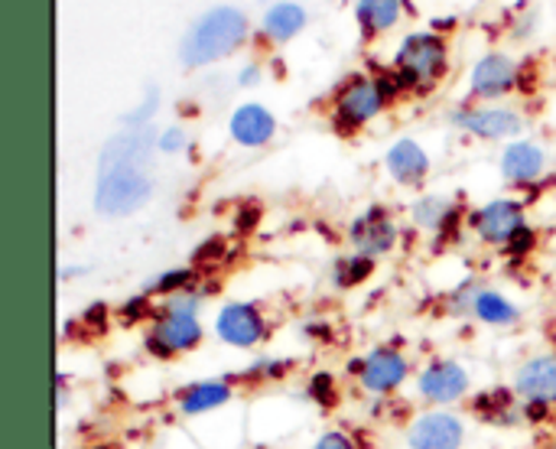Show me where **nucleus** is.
Here are the masks:
<instances>
[{
    "instance_id": "nucleus-1",
    "label": "nucleus",
    "mask_w": 556,
    "mask_h": 449,
    "mask_svg": "<svg viewBox=\"0 0 556 449\" xmlns=\"http://www.w3.org/2000/svg\"><path fill=\"white\" fill-rule=\"evenodd\" d=\"M248 39V16L238 7H212L202 13L179 42V59L189 68L212 65L231 55Z\"/></svg>"
},
{
    "instance_id": "nucleus-2",
    "label": "nucleus",
    "mask_w": 556,
    "mask_h": 449,
    "mask_svg": "<svg viewBox=\"0 0 556 449\" xmlns=\"http://www.w3.org/2000/svg\"><path fill=\"white\" fill-rule=\"evenodd\" d=\"M202 294L186 290L166 300V307L156 313V326L147 336V352L156 359H169L176 352H189L202 342V323L195 320Z\"/></svg>"
},
{
    "instance_id": "nucleus-3",
    "label": "nucleus",
    "mask_w": 556,
    "mask_h": 449,
    "mask_svg": "<svg viewBox=\"0 0 556 449\" xmlns=\"http://www.w3.org/2000/svg\"><path fill=\"white\" fill-rule=\"evenodd\" d=\"M153 196V183L143 166H111L98 173L94 209L101 215H130L147 205Z\"/></svg>"
},
{
    "instance_id": "nucleus-4",
    "label": "nucleus",
    "mask_w": 556,
    "mask_h": 449,
    "mask_svg": "<svg viewBox=\"0 0 556 449\" xmlns=\"http://www.w3.org/2000/svg\"><path fill=\"white\" fill-rule=\"evenodd\" d=\"M397 85L420 88L433 85L446 72V42L437 33H410L397 49Z\"/></svg>"
},
{
    "instance_id": "nucleus-5",
    "label": "nucleus",
    "mask_w": 556,
    "mask_h": 449,
    "mask_svg": "<svg viewBox=\"0 0 556 449\" xmlns=\"http://www.w3.org/2000/svg\"><path fill=\"white\" fill-rule=\"evenodd\" d=\"M394 91H397V85H388L384 78H371V75L349 78L342 85V91L336 95V127L355 130V127L368 124L371 117L381 114V108L388 104V98Z\"/></svg>"
},
{
    "instance_id": "nucleus-6",
    "label": "nucleus",
    "mask_w": 556,
    "mask_h": 449,
    "mask_svg": "<svg viewBox=\"0 0 556 449\" xmlns=\"http://www.w3.org/2000/svg\"><path fill=\"white\" fill-rule=\"evenodd\" d=\"M472 228L479 232L482 241L489 245H505L525 228V205L515 199H495L485 202L476 215H472Z\"/></svg>"
},
{
    "instance_id": "nucleus-7",
    "label": "nucleus",
    "mask_w": 556,
    "mask_h": 449,
    "mask_svg": "<svg viewBox=\"0 0 556 449\" xmlns=\"http://www.w3.org/2000/svg\"><path fill=\"white\" fill-rule=\"evenodd\" d=\"M215 333L222 342H228L235 349H251L264 339L267 326L254 303H228L215 320Z\"/></svg>"
},
{
    "instance_id": "nucleus-8",
    "label": "nucleus",
    "mask_w": 556,
    "mask_h": 449,
    "mask_svg": "<svg viewBox=\"0 0 556 449\" xmlns=\"http://www.w3.org/2000/svg\"><path fill=\"white\" fill-rule=\"evenodd\" d=\"M352 245L358 248V254L365 258H378V254H388L397 241V225L391 222V215L381 209V205H371L365 215H358L352 222V232H349Z\"/></svg>"
},
{
    "instance_id": "nucleus-9",
    "label": "nucleus",
    "mask_w": 556,
    "mask_h": 449,
    "mask_svg": "<svg viewBox=\"0 0 556 449\" xmlns=\"http://www.w3.org/2000/svg\"><path fill=\"white\" fill-rule=\"evenodd\" d=\"M466 440V427L456 414L433 411L417 417V424L407 434L410 449H459Z\"/></svg>"
},
{
    "instance_id": "nucleus-10",
    "label": "nucleus",
    "mask_w": 556,
    "mask_h": 449,
    "mask_svg": "<svg viewBox=\"0 0 556 449\" xmlns=\"http://www.w3.org/2000/svg\"><path fill=\"white\" fill-rule=\"evenodd\" d=\"M156 134L150 127H130L117 137H111L101 150V163L98 170H111V166H147L153 147H156Z\"/></svg>"
},
{
    "instance_id": "nucleus-11",
    "label": "nucleus",
    "mask_w": 556,
    "mask_h": 449,
    "mask_svg": "<svg viewBox=\"0 0 556 449\" xmlns=\"http://www.w3.org/2000/svg\"><path fill=\"white\" fill-rule=\"evenodd\" d=\"M521 78V68L511 55L505 52H492V55H482L472 68V95L479 98H502L508 95Z\"/></svg>"
},
{
    "instance_id": "nucleus-12",
    "label": "nucleus",
    "mask_w": 556,
    "mask_h": 449,
    "mask_svg": "<svg viewBox=\"0 0 556 449\" xmlns=\"http://www.w3.org/2000/svg\"><path fill=\"white\" fill-rule=\"evenodd\" d=\"M453 121L485 140H502V137H515L525 127V117L511 108H476V111H456Z\"/></svg>"
},
{
    "instance_id": "nucleus-13",
    "label": "nucleus",
    "mask_w": 556,
    "mask_h": 449,
    "mask_svg": "<svg viewBox=\"0 0 556 449\" xmlns=\"http://www.w3.org/2000/svg\"><path fill=\"white\" fill-rule=\"evenodd\" d=\"M417 385H420V395L430 404H440L443 408V404H456L469 391V375L456 362H433L430 369L420 372Z\"/></svg>"
},
{
    "instance_id": "nucleus-14",
    "label": "nucleus",
    "mask_w": 556,
    "mask_h": 449,
    "mask_svg": "<svg viewBox=\"0 0 556 449\" xmlns=\"http://www.w3.org/2000/svg\"><path fill=\"white\" fill-rule=\"evenodd\" d=\"M407 359L391 349V346H381L375 352H368L365 359V369H362V385L371 391V395H388V391H397L407 378Z\"/></svg>"
},
{
    "instance_id": "nucleus-15",
    "label": "nucleus",
    "mask_w": 556,
    "mask_h": 449,
    "mask_svg": "<svg viewBox=\"0 0 556 449\" xmlns=\"http://www.w3.org/2000/svg\"><path fill=\"white\" fill-rule=\"evenodd\" d=\"M515 395L525 404H556V356H538L518 369Z\"/></svg>"
},
{
    "instance_id": "nucleus-16",
    "label": "nucleus",
    "mask_w": 556,
    "mask_h": 449,
    "mask_svg": "<svg viewBox=\"0 0 556 449\" xmlns=\"http://www.w3.org/2000/svg\"><path fill=\"white\" fill-rule=\"evenodd\" d=\"M228 130L241 147H264V144H270V137L277 130V121L264 104L248 101V104L235 108V114L228 121Z\"/></svg>"
},
{
    "instance_id": "nucleus-17",
    "label": "nucleus",
    "mask_w": 556,
    "mask_h": 449,
    "mask_svg": "<svg viewBox=\"0 0 556 449\" xmlns=\"http://www.w3.org/2000/svg\"><path fill=\"white\" fill-rule=\"evenodd\" d=\"M544 166H547V153L534 140H515L502 153V173L508 183H518V186L534 183L544 173Z\"/></svg>"
},
{
    "instance_id": "nucleus-18",
    "label": "nucleus",
    "mask_w": 556,
    "mask_h": 449,
    "mask_svg": "<svg viewBox=\"0 0 556 449\" xmlns=\"http://www.w3.org/2000/svg\"><path fill=\"white\" fill-rule=\"evenodd\" d=\"M388 173L397 179V183H404V186H414V183H420L427 173H430V157H427V150L417 144V140H397L391 150H388Z\"/></svg>"
},
{
    "instance_id": "nucleus-19",
    "label": "nucleus",
    "mask_w": 556,
    "mask_h": 449,
    "mask_svg": "<svg viewBox=\"0 0 556 449\" xmlns=\"http://www.w3.org/2000/svg\"><path fill=\"white\" fill-rule=\"evenodd\" d=\"M303 26H306V10L296 0H277L261 20L264 36L274 42H290Z\"/></svg>"
},
{
    "instance_id": "nucleus-20",
    "label": "nucleus",
    "mask_w": 556,
    "mask_h": 449,
    "mask_svg": "<svg viewBox=\"0 0 556 449\" xmlns=\"http://www.w3.org/2000/svg\"><path fill=\"white\" fill-rule=\"evenodd\" d=\"M231 388L225 382H199L179 395V411L182 414H208L222 404H228Z\"/></svg>"
},
{
    "instance_id": "nucleus-21",
    "label": "nucleus",
    "mask_w": 556,
    "mask_h": 449,
    "mask_svg": "<svg viewBox=\"0 0 556 449\" xmlns=\"http://www.w3.org/2000/svg\"><path fill=\"white\" fill-rule=\"evenodd\" d=\"M456 219H459V209H456L450 199H443V196H424V199L414 202V222H417L420 228H430V232H453Z\"/></svg>"
},
{
    "instance_id": "nucleus-22",
    "label": "nucleus",
    "mask_w": 556,
    "mask_h": 449,
    "mask_svg": "<svg viewBox=\"0 0 556 449\" xmlns=\"http://www.w3.org/2000/svg\"><path fill=\"white\" fill-rule=\"evenodd\" d=\"M476 414L485 421V424H518L525 417V408L518 411L515 404V395L505 391V388H495V391H485L476 398Z\"/></svg>"
},
{
    "instance_id": "nucleus-23",
    "label": "nucleus",
    "mask_w": 556,
    "mask_h": 449,
    "mask_svg": "<svg viewBox=\"0 0 556 449\" xmlns=\"http://www.w3.org/2000/svg\"><path fill=\"white\" fill-rule=\"evenodd\" d=\"M472 316H479V320L489 323V326H515L521 313H518V307H515L505 294H498V290H482L479 300H476Z\"/></svg>"
},
{
    "instance_id": "nucleus-24",
    "label": "nucleus",
    "mask_w": 556,
    "mask_h": 449,
    "mask_svg": "<svg viewBox=\"0 0 556 449\" xmlns=\"http://www.w3.org/2000/svg\"><path fill=\"white\" fill-rule=\"evenodd\" d=\"M355 16H358L365 33L391 29L401 20V0H358Z\"/></svg>"
},
{
    "instance_id": "nucleus-25",
    "label": "nucleus",
    "mask_w": 556,
    "mask_h": 449,
    "mask_svg": "<svg viewBox=\"0 0 556 449\" xmlns=\"http://www.w3.org/2000/svg\"><path fill=\"white\" fill-rule=\"evenodd\" d=\"M371 271H375V261H371V258H365V254H355V258L339 261L332 277H336V284H339V287H355V284H362L365 277H371Z\"/></svg>"
},
{
    "instance_id": "nucleus-26",
    "label": "nucleus",
    "mask_w": 556,
    "mask_h": 449,
    "mask_svg": "<svg viewBox=\"0 0 556 449\" xmlns=\"http://www.w3.org/2000/svg\"><path fill=\"white\" fill-rule=\"evenodd\" d=\"M192 280H195V274H192L189 267H176V271H166V274H160V277L150 284V294L176 297V294H186V290H192Z\"/></svg>"
},
{
    "instance_id": "nucleus-27",
    "label": "nucleus",
    "mask_w": 556,
    "mask_h": 449,
    "mask_svg": "<svg viewBox=\"0 0 556 449\" xmlns=\"http://www.w3.org/2000/svg\"><path fill=\"white\" fill-rule=\"evenodd\" d=\"M309 398L319 401L323 408H332V404H336V378H332L329 372L313 375V382H309Z\"/></svg>"
},
{
    "instance_id": "nucleus-28",
    "label": "nucleus",
    "mask_w": 556,
    "mask_h": 449,
    "mask_svg": "<svg viewBox=\"0 0 556 449\" xmlns=\"http://www.w3.org/2000/svg\"><path fill=\"white\" fill-rule=\"evenodd\" d=\"M156 108H160V91H156V88H147L143 104H140L137 111L124 114V124H130V127H147V121L153 117V111H156Z\"/></svg>"
},
{
    "instance_id": "nucleus-29",
    "label": "nucleus",
    "mask_w": 556,
    "mask_h": 449,
    "mask_svg": "<svg viewBox=\"0 0 556 449\" xmlns=\"http://www.w3.org/2000/svg\"><path fill=\"white\" fill-rule=\"evenodd\" d=\"M186 130L182 127H169V130H163L160 134V140H156V147L163 150V153H179L182 147H186Z\"/></svg>"
},
{
    "instance_id": "nucleus-30",
    "label": "nucleus",
    "mask_w": 556,
    "mask_h": 449,
    "mask_svg": "<svg viewBox=\"0 0 556 449\" xmlns=\"http://www.w3.org/2000/svg\"><path fill=\"white\" fill-rule=\"evenodd\" d=\"M531 248H534V232H531V228L525 225V228H521V232H518V235H515V238L508 241V251H511L515 258H518V254L525 258V254H528Z\"/></svg>"
},
{
    "instance_id": "nucleus-31",
    "label": "nucleus",
    "mask_w": 556,
    "mask_h": 449,
    "mask_svg": "<svg viewBox=\"0 0 556 449\" xmlns=\"http://www.w3.org/2000/svg\"><path fill=\"white\" fill-rule=\"evenodd\" d=\"M147 310H150L147 307V297H137V300H130V303L121 307V316H124V323H140Z\"/></svg>"
},
{
    "instance_id": "nucleus-32",
    "label": "nucleus",
    "mask_w": 556,
    "mask_h": 449,
    "mask_svg": "<svg viewBox=\"0 0 556 449\" xmlns=\"http://www.w3.org/2000/svg\"><path fill=\"white\" fill-rule=\"evenodd\" d=\"M313 449H355V444L345 437V434H339V431H332V434H323L319 440H316V447Z\"/></svg>"
},
{
    "instance_id": "nucleus-33",
    "label": "nucleus",
    "mask_w": 556,
    "mask_h": 449,
    "mask_svg": "<svg viewBox=\"0 0 556 449\" xmlns=\"http://www.w3.org/2000/svg\"><path fill=\"white\" fill-rule=\"evenodd\" d=\"M257 82H261V68H257V65H244L241 75H238V85H241V88H251V85H257Z\"/></svg>"
},
{
    "instance_id": "nucleus-34",
    "label": "nucleus",
    "mask_w": 556,
    "mask_h": 449,
    "mask_svg": "<svg viewBox=\"0 0 556 449\" xmlns=\"http://www.w3.org/2000/svg\"><path fill=\"white\" fill-rule=\"evenodd\" d=\"M91 449H117L114 444H98V447H91Z\"/></svg>"
},
{
    "instance_id": "nucleus-35",
    "label": "nucleus",
    "mask_w": 556,
    "mask_h": 449,
    "mask_svg": "<svg viewBox=\"0 0 556 449\" xmlns=\"http://www.w3.org/2000/svg\"><path fill=\"white\" fill-rule=\"evenodd\" d=\"M554 449H556V444H554Z\"/></svg>"
}]
</instances>
